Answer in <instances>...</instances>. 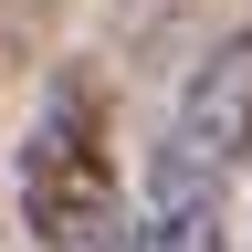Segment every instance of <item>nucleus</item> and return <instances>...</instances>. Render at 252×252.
<instances>
[{
    "label": "nucleus",
    "instance_id": "obj_1",
    "mask_svg": "<svg viewBox=\"0 0 252 252\" xmlns=\"http://www.w3.org/2000/svg\"><path fill=\"white\" fill-rule=\"evenodd\" d=\"M21 231L42 252H116L126 242V179L94 74H63L21 137Z\"/></svg>",
    "mask_w": 252,
    "mask_h": 252
},
{
    "label": "nucleus",
    "instance_id": "obj_2",
    "mask_svg": "<svg viewBox=\"0 0 252 252\" xmlns=\"http://www.w3.org/2000/svg\"><path fill=\"white\" fill-rule=\"evenodd\" d=\"M242 158H252V42L231 32V42H210L189 63L179 116H168V137L147 158V189L158 200H231Z\"/></svg>",
    "mask_w": 252,
    "mask_h": 252
},
{
    "label": "nucleus",
    "instance_id": "obj_3",
    "mask_svg": "<svg viewBox=\"0 0 252 252\" xmlns=\"http://www.w3.org/2000/svg\"><path fill=\"white\" fill-rule=\"evenodd\" d=\"M116 252H231V200H137Z\"/></svg>",
    "mask_w": 252,
    "mask_h": 252
},
{
    "label": "nucleus",
    "instance_id": "obj_4",
    "mask_svg": "<svg viewBox=\"0 0 252 252\" xmlns=\"http://www.w3.org/2000/svg\"><path fill=\"white\" fill-rule=\"evenodd\" d=\"M242 42H252V32H242Z\"/></svg>",
    "mask_w": 252,
    "mask_h": 252
}]
</instances>
